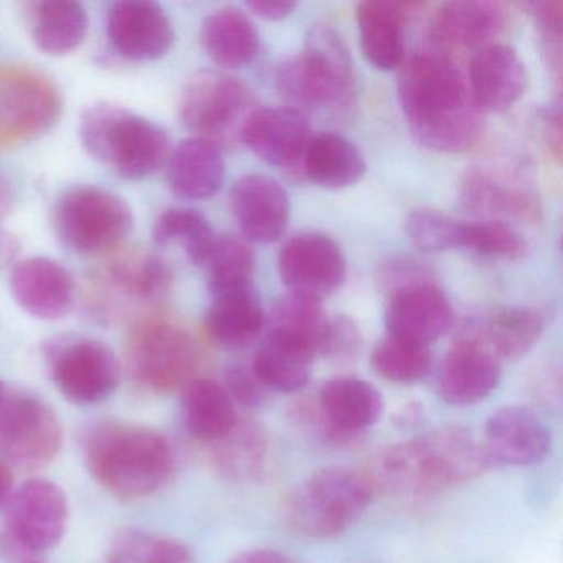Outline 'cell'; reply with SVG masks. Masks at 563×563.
<instances>
[{
    "instance_id": "6da1fadb",
    "label": "cell",
    "mask_w": 563,
    "mask_h": 563,
    "mask_svg": "<svg viewBox=\"0 0 563 563\" xmlns=\"http://www.w3.org/2000/svg\"><path fill=\"white\" fill-rule=\"evenodd\" d=\"M398 100L418 143L443 154L474 150L484 136L483 111L453 62L418 55L401 67Z\"/></svg>"
},
{
    "instance_id": "7a4b0ae2",
    "label": "cell",
    "mask_w": 563,
    "mask_h": 563,
    "mask_svg": "<svg viewBox=\"0 0 563 563\" xmlns=\"http://www.w3.org/2000/svg\"><path fill=\"white\" fill-rule=\"evenodd\" d=\"M487 467L483 443L467 428L443 427L382 451L368 477L375 489L420 497L474 479Z\"/></svg>"
},
{
    "instance_id": "3957f363",
    "label": "cell",
    "mask_w": 563,
    "mask_h": 563,
    "mask_svg": "<svg viewBox=\"0 0 563 563\" xmlns=\"http://www.w3.org/2000/svg\"><path fill=\"white\" fill-rule=\"evenodd\" d=\"M85 460L95 479L123 499L157 493L174 471L173 446L163 433L114 421L91 430Z\"/></svg>"
},
{
    "instance_id": "277c9868",
    "label": "cell",
    "mask_w": 563,
    "mask_h": 563,
    "mask_svg": "<svg viewBox=\"0 0 563 563\" xmlns=\"http://www.w3.org/2000/svg\"><path fill=\"white\" fill-rule=\"evenodd\" d=\"M80 141L93 159L128 180L154 176L170 156L169 136L159 124L117 104L88 108Z\"/></svg>"
},
{
    "instance_id": "5b68a950",
    "label": "cell",
    "mask_w": 563,
    "mask_h": 563,
    "mask_svg": "<svg viewBox=\"0 0 563 563\" xmlns=\"http://www.w3.org/2000/svg\"><path fill=\"white\" fill-rule=\"evenodd\" d=\"M276 88L291 108L351 110L357 100L354 64L338 32L328 25L312 29L305 52L285 62Z\"/></svg>"
},
{
    "instance_id": "8992f818",
    "label": "cell",
    "mask_w": 563,
    "mask_h": 563,
    "mask_svg": "<svg viewBox=\"0 0 563 563\" xmlns=\"http://www.w3.org/2000/svg\"><path fill=\"white\" fill-rule=\"evenodd\" d=\"M374 494L368 474L345 466L321 467L292 490L286 507L289 526L316 539L339 536L361 519Z\"/></svg>"
},
{
    "instance_id": "52a82bcc",
    "label": "cell",
    "mask_w": 563,
    "mask_h": 563,
    "mask_svg": "<svg viewBox=\"0 0 563 563\" xmlns=\"http://www.w3.org/2000/svg\"><path fill=\"white\" fill-rule=\"evenodd\" d=\"M128 354L137 380L157 394H170L196 380L202 349L176 318L153 312L131 329Z\"/></svg>"
},
{
    "instance_id": "ba28073f",
    "label": "cell",
    "mask_w": 563,
    "mask_h": 563,
    "mask_svg": "<svg viewBox=\"0 0 563 563\" xmlns=\"http://www.w3.org/2000/svg\"><path fill=\"white\" fill-rule=\"evenodd\" d=\"M54 225L65 245L95 255L120 249L133 230L134 217L117 194L97 186H77L58 200Z\"/></svg>"
},
{
    "instance_id": "9c48e42d",
    "label": "cell",
    "mask_w": 563,
    "mask_h": 563,
    "mask_svg": "<svg viewBox=\"0 0 563 563\" xmlns=\"http://www.w3.org/2000/svg\"><path fill=\"white\" fill-rule=\"evenodd\" d=\"M64 98L44 71L27 65L0 68V151L44 136L60 120Z\"/></svg>"
},
{
    "instance_id": "30bf717a",
    "label": "cell",
    "mask_w": 563,
    "mask_h": 563,
    "mask_svg": "<svg viewBox=\"0 0 563 563\" xmlns=\"http://www.w3.org/2000/svg\"><path fill=\"white\" fill-rule=\"evenodd\" d=\"M253 95L246 85L219 71H199L187 81L179 103V118L199 137L232 140L253 113Z\"/></svg>"
},
{
    "instance_id": "8fae6325",
    "label": "cell",
    "mask_w": 563,
    "mask_h": 563,
    "mask_svg": "<svg viewBox=\"0 0 563 563\" xmlns=\"http://www.w3.org/2000/svg\"><path fill=\"white\" fill-rule=\"evenodd\" d=\"M64 443L57 413L32 395H5L0 404V460L35 470L55 460Z\"/></svg>"
},
{
    "instance_id": "7c38bea8",
    "label": "cell",
    "mask_w": 563,
    "mask_h": 563,
    "mask_svg": "<svg viewBox=\"0 0 563 563\" xmlns=\"http://www.w3.org/2000/svg\"><path fill=\"white\" fill-rule=\"evenodd\" d=\"M67 522V496L52 481H27L9 497L5 536L14 552L32 555L54 549L64 539Z\"/></svg>"
},
{
    "instance_id": "4fadbf2b",
    "label": "cell",
    "mask_w": 563,
    "mask_h": 563,
    "mask_svg": "<svg viewBox=\"0 0 563 563\" xmlns=\"http://www.w3.org/2000/svg\"><path fill=\"white\" fill-rule=\"evenodd\" d=\"M52 377L75 404H98L117 390L120 361L110 345L90 338H70L48 349Z\"/></svg>"
},
{
    "instance_id": "5bb4252c",
    "label": "cell",
    "mask_w": 563,
    "mask_h": 563,
    "mask_svg": "<svg viewBox=\"0 0 563 563\" xmlns=\"http://www.w3.org/2000/svg\"><path fill=\"white\" fill-rule=\"evenodd\" d=\"M279 275L292 295L321 301L341 288L347 263L334 240L321 233H302L283 246Z\"/></svg>"
},
{
    "instance_id": "9a60e30c",
    "label": "cell",
    "mask_w": 563,
    "mask_h": 563,
    "mask_svg": "<svg viewBox=\"0 0 563 563\" xmlns=\"http://www.w3.org/2000/svg\"><path fill=\"white\" fill-rule=\"evenodd\" d=\"M318 423L332 443H347L374 427L384 413L380 391L357 377H335L319 391Z\"/></svg>"
},
{
    "instance_id": "2e32d148",
    "label": "cell",
    "mask_w": 563,
    "mask_h": 563,
    "mask_svg": "<svg viewBox=\"0 0 563 563\" xmlns=\"http://www.w3.org/2000/svg\"><path fill=\"white\" fill-rule=\"evenodd\" d=\"M107 34L111 47L133 62L159 60L176 38L169 15L151 0H121L111 5Z\"/></svg>"
},
{
    "instance_id": "e0dca14e",
    "label": "cell",
    "mask_w": 563,
    "mask_h": 563,
    "mask_svg": "<svg viewBox=\"0 0 563 563\" xmlns=\"http://www.w3.org/2000/svg\"><path fill=\"white\" fill-rule=\"evenodd\" d=\"M240 140L260 159L279 169L301 166L311 128L305 111L291 107L260 108L250 114Z\"/></svg>"
},
{
    "instance_id": "ac0fdd59",
    "label": "cell",
    "mask_w": 563,
    "mask_h": 563,
    "mask_svg": "<svg viewBox=\"0 0 563 563\" xmlns=\"http://www.w3.org/2000/svg\"><path fill=\"white\" fill-rule=\"evenodd\" d=\"M481 443L490 466H530L549 453L550 434L536 411L509 405L487 418Z\"/></svg>"
},
{
    "instance_id": "d6986e66",
    "label": "cell",
    "mask_w": 563,
    "mask_h": 563,
    "mask_svg": "<svg viewBox=\"0 0 563 563\" xmlns=\"http://www.w3.org/2000/svg\"><path fill=\"white\" fill-rule=\"evenodd\" d=\"M11 291L25 312L44 321L65 318L77 306L74 275L62 263L45 256H34L14 266Z\"/></svg>"
},
{
    "instance_id": "ffe728a7",
    "label": "cell",
    "mask_w": 563,
    "mask_h": 563,
    "mask_svg": "<svg viewBox=\"0 0 563 563\" xmlns=\"http://www.w3.org/2000/svg\"><path fill=\"white\" fill-rule=\"evenodd\" d=\"M385 324L388 334L430 347L450 331L453 308L443 289L427 279L391 292Z\"/></svg>"
},
{
    "instance_id": "44dd1931",
    "label": "cell",
    "mask_w": 563,
    "mask_h": 563,
    "mask_svg": "<svg viewBox=\"0 0 563 563\" xmlns=\"http://www.w3.org/2000/svg\"><path fill=\"white\" fill-rule=\"evenodd\" d=\"M500 361L479 341L461 339L444 355L438 375V391L453 407H470L484 400L499 385Z\"/></svg>"
},
{
    "instance_id": "7402d4cb",
    "label": "cell",
    "mask_w": 563,
    "mask_h": 563,
    "mask_svg": "<svg viewBox=\"0 0 563 563\" xmlns=\"http://www.w3.org/2000/svg\"><path fill=\"white\" fill-rule=\"evenodd\" d=\"M233 217L250 242H278L291 219L288 194L272 177L250 174L236 180L230 192Z\"/></svg>"
},
{
    "instance_id": "603a6c76",
    "label": "cell",
    "mask_w": 563,
    "mask_h": 563,
    "mask_svg": "<svg viewBox=\"0 0 563 563\" xmlns=\"http://www.w3.org/2000/svg\"><path fill=\"white\" fill-rule=\"evenodd\" d=\"M470 93L481 111L500 113L526 95L529 74L526 64L509 45L479 48L471 58Z\"/></svg>"
},
{
    "instance_id": "cb8c5ba5",
    "label": "cell",
    "mask_w": 563,
    "mask_h": 563,
    "mask_svg": "<svg viewBox=\"0 0 563 563\" xmlns=\"http://www.w3.org/2000/svg\"><path fill=\"white\" fill-rule=\"evenodd\" d=\"M510 12L504 2L456 0L438 9L431 22L433 37L446 47L479 48L497 44L507 31Z\"/></svg>"
},
{
    "instance_id": "d4e9b609",
    "label": "cell",
    "mask_w": 563,
    "mask_h": 563,
    "mask_svg": "<svg viewBox=\"0 0 563 563\" xmlns=\"http://www.w3.org/2000/svg\"><path fill=\"white\" fill-rule=\"evenodd\" d=\"M225 161L216 141L194 136L177 144L167 159V183L180 199L209 200L222 189Z\"/></svg>"
},
{
    "instance_id": "484cf974",
    "label": "cell",
    "mask_w": 563,
    "mask_h": 563,
    "mask_svg": "<svg viewBox=\"0 0 563 563\" xmlns=\"http://www.w3.org/2000/svg\"><path fill=\"white\" fill-rule=\"evenodd\" d=\"M417 4L367 0L357 5L358 37L372 67L390 71L404 65V25Z\"/></svg>"
},
{
    "instance_id": "4316f807",
    "label": "cell",
    "mask_w": 563,
    "mask_h": 563,
    "mask_svg": "<svg viewBox=\"0 0 563 563\" xmlns=\"http://www.w3.org/2000/svg\"><path fill=\"white\" fill-rule=\"evenodd\" d=\"M101 278L113 295L147 305L159 301L169 292L174 276L169 265L154 253L120 250L108 260Z\"/></svg>"
},
{
    "instance_id": "83f0119b",
    "label": "cell",
    "mask_w": 563,
    "mask_h": 563,
    "mask_svg": "<svg viewBox=\"0 0 563 563\" xmlns=\"http://www.w3.org/2000/svg\"><path fill=\"white\" fill-rule=\"evenodd\" d=\"M265 312L253 288L213 298L206 314V332L217 347L240 351L258 339Z\"/></svg>"
},
{
    "instance_id": "f1b7e54d",
    "label": "cell",
    "mask_w": 563,
    "mask_h": 563,
    "mask_svg": "<svg viewBox=\"0 0 563 563\" xmlns=\"http://www.w3.org/2000/svg\"><path fill=\"white\" fill-rule=\"evenodd\" d=\"M200 42L210 60L229 70L252 64L260 47L255 25L235 8L212 12L200 29Z\"/></svg>"
},
{
    "instance_id": "f546056e",
    "label": "cell",
    "mask_w": 563,
    "mask_h": 563,
    "mask_svg": "<svg viewBox=\"0 0 563 563\" xmlns=\"http://www.w3.org/2000/svg\"><path fill=\"white\" fill-rule=\"evenodd\" d=\"M302 174L324 189H345L364 177L365 159L345 137L334 133L311 136L301 163Z\"/></svg>"
},
{
    "instance_id": "4dcf8cb0",
    "label": "cell",
    "mask_w": 563,
    "mask_h": 563,
    "mask_svg": "<svg viewBox=\"0 0 563 563\" xmlns=\"http://www.w3.org/2000/svg\"><path fill=\"white\" fill-rule=\"evenodd\" d=\"M90 18L74 0H47L32 5L31 35L35 47L51 57L77 51L88 35Z\"/></svg>"
},
{
    "instance_id": "1f68e13d",
    "label": "cell",
    "mask_w": 563,
    "mask_h": 563,
    "mask_svg": "<svg viewBox=\"0 0 563 563\" xmlns=\"http://www.w3.org/2000/svg\"><path fill=\"white\" fill-rule=\"evenodd\" d=\"M183 407L187 430L202 443L222 440L239 421L229 391L209 378H196L184 388Z\"/></svg>"
},
{
    "instance_id": "d6a6232c",
    "label": "cell",
    "mask_w": 563,
    "mask_h": 563,
    "mask_svg": "<svg viewBox=\"0 0 563 563\" xmlns=\"http://www.w3.org/2000/svg\"><path fill=\"white\" fill-rule=\"evenodd\" d=\"M549 321L542 308H500L484 324L479 339L499 361H516L539 342Z\"/></svg>"
},
{
    "instance_id": "836d02e7",
    "label": "cell",
    "mask_w": 563,
    "mask_h": 563,
    "mask_svg": "<svg viewBox=\"0 0 563 563\" xmlns=\"http://www.w3.org/2000/svg\"><path fill=\"white\" fill-rule=\"evenodd\" d=\"M461 200L473 212L496 217L493 220L497 217L536 220L539 216V202L533 194L500 183L484 170H471L461 186Z\"/></svg>"
},
{
    "instance_id": "e575fe53",
    "label": "cell",
    "mask_w": 563,
    "mask_h": 563,
    "mask_svg": "<svg viewBox=\"0 0 563 563\" xmlns=\"http://www.w3.org/2000/svg\"><path fill=\"white\" fill-rule=\"evenodd\" d=\"M312 361L314 355L309 352L266 335L253 358L252 368L268 390L292 394L308 385Z\"/></svg>"
},
{
    "instance_id": "d590c367",
    "label": "cell",
    "mask_w": 563,
    "mask_h": 563,
    "mask_svg": "<svg viewBox=\"0 0 563 563\" xmlns=\"http://www.w3.org/2000/svg\"><path fill=\"white\" fill-rule=\"evenodd\" d=\"M268 434L253 420L236 421L233 430L213 443V464L230 479L243 481L255 476L265 466Z\"/></svg>"
},
{
    "instance_id": "8d00e7d4",
    "label": "cell",
    "mask_w": 563,
    "mask_h": 563,
    "mask_svg": "<svg viewBox=\"0 0 563 563\" xmlns=\"http://www.w3.org/2000/svg\"><path fill=\"white\" fill-rule=\"evenodd\" d=\"M325 318L321 301L289 292L276 302L269 318L268 335L318 355Z\"/></svg>"
},
{
    "instance_id": "74e56055",
    "label": "cell",
    "mask_w": 563,
    "mask_h": 563,
    "mask_svg": "<svg viewBox=\"0 0 563 563\" xmlns=\"http://www.w3.org/2000/svg\"><path fill=\"white\" fill-rule=\"evenodd\" d=\"M156 245H177L194 265H206L216 245V233L209 220L194 209H169L154 223Z\"/></svg>"
},
{
    "instance_id": "f35d334b",
    "label": "cell",
    "mask_w": 563,
    "mask_h": 563,
    "mask_svg": "<svg viewBox=\"0 0 563 563\" xmlns=\"http://www.w3.org/2000/svg\"><path fill=\"white\" fill-rule=\"evenodd\" d=\"M207 279L213 298L252 288L255 253L252 246L235 235L217 236L206 263Z\"/></svg>"
},
{
    "instance_id": "ab89813d",
    "label": "cell",
    "mask_w": 563,
    "mask_h": 563,
    "mask_svg": "<svg viewBox=\"0 0 563 563\" xmlns=\"http://www.w3.org/2000/svg\"><path fill=\"white\" fill-rule=\"evenodd\" d=\"M371 362L385 380L415 384L430 371L431 352L428 345L387 334L375 344Z\"/></svg>"
},
{
    "instance_id": "60d3db41",
    "label": "cell",
    "mask_w": 563,
    "mask_h": 563,
    "mask_svg": "<svg viewBox=\"0 0 563 563\" xmlns=\"http://www.w3.org/2000/svg\"><path fill=\"white\" fill-rule=\"evenodd\" d=\"M108 563H194L192 550L173 537L133 532L121 537Z\"/></svg>"
},
{
    "instance_id": "b9f144b4",
    "label": "cell",
    "mask_w": 563,
    "mask_h": 563,
    "mask_svg": "<svg viewBox=\"0 0 563 563\" xmlns=\"http://www.w3.org/2000/svg\"><path fill=\"white\" fill-rule=\"evenodd\" d=\"M461 246L487 258L507 260V262L522 258L529 249L526 239L504 220L464 222Z\"/></svg>"
},
{
    "instance_id": "7bdbcfd3",
    "label": "cell",
    "mask_w": 563,
    "mask_h": 563,
    "mask_svg": "<svg viewBox=\"0 0 563 563\" xmlns=\"http://www.w3.org/2000/svg\"><path fill=\"white\" fill-rule=\"evenodd\" d=\"M464 222L437 210L420 209L405 222L408 239L421 252H444L461 246Z\"/></svg>"
},
{
    "instance_id": "ee69618b",
    "label": "cell",
    "mask_w": 563,
    "mask_h": 563,
    "mask_svg": "<svg viewBox=\"0 0 563 563\" xmlns=\"http://www.w3.org/2000/svg\"><path fill=\"white\" fill-rule=\"evenodd\" d=\"M362 347V332L357 322L347 316L328 319L318 354L335 362H347L357 357Z\"/></svg>"
},
{
    "instance_id": "f6af8a7d",
    "label": "cell",
    "mask_w": 563,
    "mask_h": 563,
    "mask_svg": "<svg viewBox=\"0 0 563 563\" xmlns=\"http://www.w3.org/2000/svg\"><path fill=\"white\" fill-rule=\"evenodd\" d=\"M225 390L232 397L233 404L246 408H260L268 400V388L260 382L252 365H232L225 372Z\"/></svg>"
},
{
    "instance_id": "bcb514c9",
    "label": "cell",
    "mask_w": 563,
    "mask_h": 563,
    "mask_svg": "<svg viewBox=\"0 0 563 563\" xmlns=\"http://www.w3.org/2000/svg\"><path fill=\"white\" fill-rule=\"evenodd\" d=\"M523 8L529 9L530 14L536 18L537 25L545 34L547 42H556L559 44L562 37V2H527Z\"/></svg>"
},
{
    "instance_id": "7dc6e473",
    "label": "cell",
    "mask_w": 563,
    "mask_h": 563,
    "mask_svg": "<svg viewBox=\"0 0 563 563\" xmlns=\"http://www.w3.org/2000/svg\"><path fill=\"white\" fill-rule=\"evenodd\" d=\"M246 8L258 15V18L265 19V21H283L295 12L296 4L291 2H266V0H255V2H249Z\"/></svg>"
},
{
    "instance_id": "c3c4849f",
    "label": "cell",
    "mask_w": 563,
    "mask_h": 563,
    "mask_svg": "<svg viewBox=\"0 0 563 563\" xmlns=\"http://www.w3.org/2000/svg\"><path fill=\"white\" fill-rule=\"evenodd\" d=\"M230 563H291L283 553L272 549H255L242 552Z\"/></svg>"
},
{
    "instance_id": "681fc988",
    "label": "cell",
    "mask_w": 563,
    "mask_h": 563,
    "mask_svg": "<svg viewBox=\"0 0 563 563\" xmlns=\"http://www.w3.org/2000/svg\"><path fill=\"white\" fill-rule=\"evenodd\" d=\"M19 252H21V245L18 239L11 233L0 232V269L14 265Z\"/></svg>"
},
{
    "instance_id": "f907efd6",
    "label": "cell",
    "mask_w": 563,
    "mask_h": 563,
    "mask_svg": "<svg viewBox=\"0 0 563 563\" xmlns=\"http://www.w3.org/2000/svg\"><path fill=\"white\" fill-rule=\"evenodd\" d=\"M12 494V471L11 466L0 460V507L8 504Z\"/></svg>"
},
{
    "instance_id": "816d5d0a",
    "label": "cell",
    "mask_w": 563,
    "mask_h": 563,
    "mask_svg": "<svg viewBox=\"0 0 563 563\" xmlns=\"http://www.w3.org/2000/svg\"><path fill=\"white\" fill-rule=\"evenodd\" d=\"M12 190L8 180L0 176V223L8 219L12 209Z\"/></svg>"
},
{
    "instance_id": "f5cc1de1",
    "label": "cell",
    "mask_w": 563,
    "mask_h": 563,
    "mask_svg": "<svg viewBox=\"0 0 563 563\" xmlns=\"http://www.w3.org/2000/svg\"><path fill=\"white\" fill-rule=\"evenodd\" d=\"M5 397V390H4V384L0 382V404H2V400H4Z\"/></svg>"
},
{
    "instance_id": "db71d44e",
    "label": "cell",
    "mask_w": 563,
    "mask_h": 563,
    "mask_svg": "<svg viewBox=\"0 0 563 563\" xmlns=\"http://www.w3.org/2000/svg\"><path fill=\"white\" fill-rule=\"evenodd\" d=\"M27 563H37V562H27Z\"/></svg>"
}]
</instances>
